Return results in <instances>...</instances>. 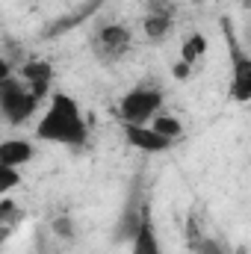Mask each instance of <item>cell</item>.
Listing matches in <instances>:
<instances>
[{
    "label": "cell",
    "instance_id": "1",
    "mask_svg": "<svg viewBox=\"0 0 251 254\" xmlns=\"http://www.w3.org/2000/svg\"><path fill=\"white\" fill-rule=\"evenodd\" d=\"M36 139L65 148H83L89 142V125L83 119L77 98H71L68 92H51L48 110L36 125Z\"/></svg>",
    "mask_w": 251,
    "mask_h": 254
},
{
    "label": "cell",
    "instance_id": "2",
    "mask_svg": "<svg viewBox=\"0 0 251 254\" xmlns=\"http://www.w3.org/2000/svg\"><path fill=\"white\" fill-rule=\"evenodd\" d=\"M163 101H166L163 89L145 86V83L142 86H133L130 92L122 95V101H119V116H122L125 125H148L163 110Z\"/></svg>",
    "mask_w": 251,
    "mask_h": 254
},
{
    "label": "cell",
    "instance_id": "3",
    "mask_svg": "<svg viewBox=\"0 0 251 254\" xmlns=\"http://www.w3.org/2000/svg\"><path fill=\"white\" fill-rule=\"evenodd\" d=\"M36 110H39V98L21 80H15V74L0 80V113H3V119L9 125L30 122L36 116Z\"/></svg>",
    "mask_w": 251,
    "mask_h": 254
},
{
    "label": "cell",
    "instance_id": "4",
    "mask_svg": "<svg viewBox=\"0 0 251 254\" xmlns=\"http://www.w3.org/2000/svg\"><path fill=\"white\" fill-rule=\"evenodd\" d=\"M228 48H231V98L237 104H249L251 101V57L243 51V45L234 36V24L225 18L222 21Z\"/></svg>",
    "mask_w": 251,
    "mask_h": 254
},
{
    "label": "cell",
    "instance_id": "5",
    "mask_svg": "<svg viewBox=\"0 0 251 254\" xmlns=\"http://www.w3.org/2000/svg\"><path fill=\"white\" fill-rule=\"evenodd\" d=\"M133 48V33L125 24H104L92 36V51L98 54L101 63H119L125 60Z\"/></svg>",
    "mask_w": 251,
    "mask_h": 254
},
{
    "label": "cell",
    "instance_id": "6",
    "mask_svg": "<svg viewBox=\"0 0 251 254\" xmlns=\"http://www.w3.org/2000/svg\"><path fill=\"white\" fill-rule=\"evenodd\" d=\"M18 80L39 98V101H45L48 95H51V83H54V65L48 63V60H27V63L21 65V71H18Z\"/></svg>",
    "mask_w": 251,
    "mask_h": 254
},
{
    "label": "cell",
    "instance_id": "7",
    "mask_svg": "<svg viewBox=\"0 0 251 254\" xmlns=\"http://www.w3.org/2000/svg\"><path fill=\"white\" fill-rule=\"evenodd\" d=\"M130 252L133 254H163L160 246V237H157V228H154V219H151V207L145 204L142 207V216H139V225L130 237Z\"/></svg>",
    "mask_w": 251,
    "mask_h": 254
},
{
    "label": "cell",
    "instance_id": "8",
    "mask_svg": "<svg viewBox=\"0 0 251 254\" xmlns=\"http://www.w3.org/2000/svg\"><path fill=\"white\" fill-rule=\"evenodd\" d=\"M125 142L133 145L136 151H145V154H163V151H169L175 145L166 136L154 133L148 125H125Z\"/></svg>",
    "mask_w": 251,
    "mask_h": 254
},
{
    "label": "cell",
    "instance_id": "9",
    "mask_svg": "<svg viewBox=\"0 0 251 254\" xmlns=\"http://www.w3.org/2000/svg\"><path fill=\"white\" fill-rule=\"evenodd\" d=\"M33 157H36V145L30 139H3L0 142V163H6L12 169L27 166Z\"/></svg>",
    "mask_w": 251,
    "mask_h": 254
},
{
    "label": "cell",
    "instance_id": "10",
    "mask_svg": "<svg viewBox=\"0 0 251 254\" xmlns=\"http://www.w3.org/2000/svg\"><path fill=\"white\" fill-rule=\"evenodd\" d=\"M175 21L178 15H160V12H148L145 21H142V30H145V39L148 42H166L175 30Z\"/></svg>",
    "mask_w": 251,
    "mask_h": 254
},
{
    "label": "cell",
    "instance_id": "11",
    "mask_svg": "<svg viewBox=\"0 0 251 254\" xmlns=\"http://www.w3.org/2000/svg\"><path fill=\"white\" fill-rule=\"evenodd\" d=\"M207 48H210V42H207L204 33H189L187 39L181 42V63H187L189 68H195V65L207 57Z\"/></svg>",
    "mask_w": 251,
    "mask_h": 254
},
{
    "label": "cell",
    "instance_id": "12",
    "mask_svg": "<svg viewBox=\"0 0 251 254\" xmlns=\"http://www.w3.org/2000/svg\"><path fill=\"white\" fill-rule=\"evenodd\" d=\"M148 127L154 130V133H160V136H166L169 142H178L181 136H184V125L175 119V116H166V113H157L151 122H148Z\"/></svg>",
    "mask_w": 251,
    "mask_h": 254
},
{
    "label": "cell",
    "instance_id": "13",
    "mask_svg": "<svg viewBox=\"0 0 251 254\" xmlns=\"http://www.w3.org/2000/svg\"><path fill=\"white\" fill-rule=\"evenodd\" d=\"M107 0H86L83 6H80V12H74L71 18H65V21H57L54 27H48V36H57V33H65V30H71V27H77L83 18H89L92 12H98V6H104Z\"/></svg>",
    "mask_w": 251,
    "mask_h": 254
},
{
    "label": "cell",
    "instance_id": "14",
    "mask_svg": "<svg viewBox=\"0 0 251 254\" xmlns=\"http://www.w3.org/2000/svg\"><path fill=\"white\" fill-rule=\"evenodd\" d=\"M21 219H24V210L12 198H0V225L9 228V231H15L21 225Z\"/></svg>",
    "mask_w": 251,
    "mask_h": 254
},
{
    "label": "cell",
    "instance_id": "15",
    "mask_svg": "<svg viewBox=\"0 0 251 254\" xmlns=\"http://www.w3.org/2000/svg\"><path fill=\"white\" fill-rule=\"evenodd\" d=\"M192 252H195V254H231V249H228L222 240H216V237H207V234H204Z\"/></svg>",
    "mask_w": 251,
    "mask_h": 254
},
{
    "label": "cell",
    "instance_id": "16",
    "mask_svg": "<svg viewBox=\"0 0 251 254\" xmlns=\"http://www.w3.org/2000/svg\"><path fill=\"white\" fill-rule=\"evenodd\" d=\"M18 184H21V175H18V169H12V166L0 163V195L12 192Z\"/></svg>",
    "mask_w": 251,
    "mask_h": 254
},
{
    "label": "cell",
    "instance_id": "17",
    "mask_svg": "<svg viewBox=\"0 0 251 254\" xmlns=\"http://www.w3.org/2000/svg\"><path fill=\"white\" fill-rule=\"evenodd\" d=\"M51 228H54V234H57L60 240H68V243L74 240V219H71V216H57Z\"/></svg>",
    "mask_w": 251,
    "mask_h": 254
},
{
    "label": "cell",
    "instance_id": "18",
    "mask_svg": "<svg viewBox=\"0 0 251 254\" xmlns=\"http://www.w3.org/2000/svg\"><path fill=\"white\" fill-rule=\"evenodd\" d=\"M201 237H204V231H201L198 219H195V216H189V219H187V243H189V249H195Z\"/></svg>",
    "mask_w": 251,
    "mask_h": 254
},
{
    "label": "cell",
    "instance_id": "19",
    "mask_svg": "<svg viewBox=\"0 0 251 254\" xmlns=\"http://www.w3.org/2000/svg\"><path fill=\"white\" fill-rule=\"evenodd\" d=\"M172 74H175V80H181V83H184V80L192 77V68H189L187 63H181V60H178V63L172 65Z\"/></svg>",
    "mask_w": 251,
    "mask_h": 254
},
{
    "label": "cell",
    "instance_id": "20",
    "mask_svg": "<svg viewBox=\"0 0 251 254\" xmlns=\"http://www.w3.org/2000/svg\"><path fill=\"white\" fill-rule=\"evenodd\" d=\"M6 77H12V65L0 57V80H6Z\"/></svg>",
    "mask_w": 251,
    "mask_h": 254
},
{
    "label": "cell",
    "instance_id": "21",
    "mask_svg": "<svg viewBox=\"0 0 251 254\" xmlns=\"http://www.w3.org/2000/svg\"><path fill=\"white\" fill-rule=\"evenodd\" d=\"M195 3H207V0H195Z\"/></svg>",
    "mask_w": 251,
    "mask_h": 254
}]
</instances>
